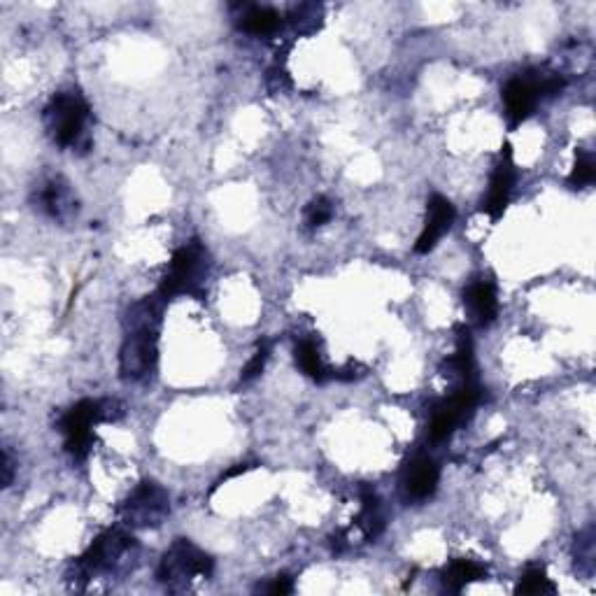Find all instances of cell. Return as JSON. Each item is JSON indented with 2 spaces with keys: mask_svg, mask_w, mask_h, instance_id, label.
Returning a JSON list of instances; mask_svg holds the SVG:
<instances>
[{
  "mask_svg": "<svg viewBox=\"0 0 596 596\" xmlns=\"http://www.w3.org/2000/svg\"><path fill=\"white\" fill-rule=\"evenodd\" d=\"M163 301L145 296L133 303L124 317V340L119 350V373L126 382H143L154 373L159 361Z\"/></svg>",
  "mask_w": 596,
  "mask_h": 596,
  "instance_id": "obj_1",
  "label": "cell"
},
{
  "mask_svg": "<svg viewBox=\"0 0 596 596\" xmlns=\"http://www.w3.org/2000/svg\"><path fill=\"white\" fill-rule=\"evenodd\" d=\"M42 122H45L47 136L61 149H82V152L89 149L91 108L80 91L68 89L54 94L42 112Z\"/></svg>",
  "mask_w": 596,
  "mask_h": 596,
  "instance_id": "obj_2",
  "label": "cell"
},
{
  "mask_svg": "<svg viewBox=\"0 0 596 596\" xmlns=\"http://www.w3.org/2000/svg\"><path fill=\"white\" fill-rule=\"evenodd\" d=\"M133 550H136V538H133L129 531H103V534L84 550V555L77 557L73 566H70L68 583L73 585L75 590H84L89 580H94V576L115 571L117 566L124 562V557L131 555Z\"/></svg>",
  "mask_w": 596,
  "mask_h": 596,
  "instance_id": "obj_3",
  "label": "cell"
},
{
  "mask_svg": "<svg viewBox=\"0 0 596 596\" xmlns=\"http://www.w3.org/2000/svg\"><path fill=\"white\" fill-rule=\"evenodd\" d=\"M210 273V252L201 240H189L187 245L177 247L166 275H163L159 296H203V285Z\"/></svg>",
  "mask_w": 596,
  "mask_h": 596,
  "instance_id": "obj_4",
  "label": "cell"
},
{
  "mask_svg": "<svg viewBox=\"0 0 596 596\" xmlns=\"http://www.w3.org/2000/svg\"><path fill=\"white\" fill-rule=\"evenodd\" d=\"M566 80L559 73H545V70H531L510 77L503 87V105H506V117L510 126H520L534 115L536 105L545 96H557L564 89Z\"/></svg>",
  "mask_w": 596,
  "mask_h": 596,
  "instance_id": "obj_5",
  "label": "cell"
},
{
  "mask_svg": "<svg viewBox=\"0 0 596 596\" xmlns=\"http://www.w3.org/2000/svg\"><path fill=\"white\" fill-rule=\"evenodd\" d=\"M119 415H122V410H119L117 401L84 399L75 403L59 422L63 441H66V452L75 459H87L91 445H94L96 424L117 420Z\"/></svg>",
  "mask_w": 596,
  "mask_h": 596,
  "instance_id": "obj_6",
  "label": "cell"
},
{
  "mask_svg": "<svg viewBox=\"0 0 596 596\" xmlns=\"http://www.w3.org/2000/svg\"><path fill=\"white\" fill-rule=\"evenodd\" d=\"M215 571V562L210 555L194 545L187 538H177L170 548L163 552L159 569H156V578L168 590H184L194 580H208Z\"/></svg>",
  "mask_w": 596,
  "mask_h": 596,
  "instance_id": "obj_7",
  "label": "cell"
},
{
  "mask_svg": "<svg viewBox=\"0 0 596 596\" xmlns=\"http://www.w3.org/2000/svg\"><path fill=\"white\" fill-rule=\"evenodd\" d=\"M480 401H482V387L478 378L459 382V385L454 387V392L441 403H436L434 413H431V422H429L431 441L434 443L447 441V438H450L461 424L471 420V415L475 413V408L480 406Z\"/></svg>",
  "mask_w": 596,
  "mask_h": 596,
  "instance_id": "obj_8",
  "label": "cell"
},
{
  "mask_svg": "<svg viewBox=\"0 0 596 596\" xmlns=\"http://www.w3.org/2000/svg\"><path fill=\"white\" fill-rule=\"evenodd\" d=\"M170 513L168 492L159 482L145 480L133 489L122 506H119V517L126 527L131 529H154L161 527Z\"/></svg>",
  "mask_w": 596,
  "mask_h": 596,
  "instance_id": "obj_9",
  "label": "cell"
},
{
  "mask_svg": "<svg viewBox=\"0 0 596 596\" xmlns=\"http://www.w3.org/2000/svg\"><path fill=\"white\" fill-rule=\"evenodd\" d=\"M517 173L513 163V147L508 143L501 147V159L496 163L492 180H489V191L487 196L482 198V212L492 219V222H499L506 212L510 203V194H513Z\"/></svg>",
  "mask_w": 596,
  "mask_h": 596,
  "instance_id": "obj_10",
  "label": "cell"
},
{
  "mask_svg": "<svg viewBox=\"0 0 596 596\" xmlns=\"http://www.w3.org/2000/svg\"><path fill=\"white\" fill-rule=\"evenodd\" d=\"M35 208L49 219H56V222H68L80 210V201H77L73 187L56 175L35 189Z\"/></svg>",
  "mask_w": 596,
  "mask_h": 596,
  "instance_id": "obj_11",
  "label": "cell"
},
{
  "mask_svg": "<svg viewBox=\"0 0 596 596\" xmlns=\"http://www.w3.org/2000/svg\"><path fill=\"white\" fill-rule=\"evenodd\" d=\"M454 215H457V212H454V205L447 201L445 196H441V194L431 196L427 203V219H424V229L415 243V252L429 254L431 250H434V247L438 245V240H441L445 233L450 231Z\"/></svg>",
  "mask_w": 596,
  "mask_h": 596,
  "instance_id": "obj_12",
  "label": "cell"
},
{
  "mask_svg": "<svg viewBox=\"0 0 596 596\" xmlns=\"http://www.w3.org/2000/svg\"><path fill=\"white\" fill-rule=\"evenodd\" d=\"M438 482H441V466L429 454H417L408 464L406 475H403L406 494L415 501H427L429 496H434Z\"/></svg>",
  "mask_w": 596,
  "mask_h": 596,
  "instance_id": "obj_13",
  "label": "cell"
},
{
  "mask_svg": "<svg viewBox=\"0 0 596 596\" xmlns=\"http://www.w3.org/2000/svg\"><path fill=\"white\" fill-rule=\"evenodd\" d=\"M464 305L471 310L475 324L489 326L499 315V298L496 287L489 280H475L464 289Z\"/></svg>",
  "mask_w": 596,
  "mask_h": 596,
  "instance_id": "obj_14",
  "label": "cell"
},
{
  "mask_svg": "<svg viewBox=\"0 0 596 596\" xmlns=\"http://www.w3.org/2000/svg\"><path fill=\"white\" fill-rule=\"evenodd\" d=\"M443 375L450 378L452 382H466L478 378L475 375V357H473V340L468 329H459L457 347H454V354L450 359L443 361Z\"/></svg>",
  "mask_w": 596,
  "mask_h": 596,
  "instance_id": "obj_15",
  "label": "cell"
},
{
  "mask_svg": "<svg viewBox=\"0 0 596 596\" xmlns=\"http://www.w3.org/2000/svg\"><path fill=\"white\" fill-rule=\"evenodd\" d=\"M238 14V26L243 28L245 33L252 35H273L275 31L282 28V14L273 7H261V5H243Z\"/></svg>",
  "mask_w": 596,
  "mask_h": 596,
  "instance_id": "obj_16",
  "label": "cell"
},
{
  "mask_svg": "<svg viewBox=\"0 0 596 596\" xmlns=\"http://www.w3.org/2000/svg\"><path fill=\"white\" fill-rule=\"evenodd\" d=\"M485 578H487V569L482 564L473 562V559H454V562L447 564L445 571L441 573L443 587L454 594H459L464 587Z\"/></svg>",
  "mask_w": 596,
  "mask_h": 596,
  "instance_id": "obj_17",
  "label": "cell"
},
{
  "mask_svg": "<svg viewBox=\"0 0 596 596\" xmlns=\"http://www.w3.org/2000/svg\"><path fill=\"white\" fill-rule=\"evenodd\" d=\"M357 527L361 529L366 541L378 538L385 531V513H382V503L373 489H361V513L357 517Z\"/></svg>",
  "mask_w": 596,
  "mask_h": 596,
  "instance_id": "obj_18",
  "label": "cell"
},
{
  "mask_svg": "<svg viewBox=\"0 0 596 596\" xmlns=\"http://www.w3.org/2000/svg\"><path fill=\"white\" fill-rule=\"evenodd\" d=\"M294 359L303 375H308L315 382H326L331 378V371L324 366L322 352H319V343L315 338H301L294 347Z\"/></svg>",
  "mask_w": 596,
  "mask_h": 596,
  "instance_id": "obj_19",
  "label": "cell"
},
{
  "mask_svg": "<svg viewBox=\"0 0 596 596\" xmlns=\"http://www.w3.org/2000/svg\"><path fill=\"white\" fill-rule=\"evenodd\" d=\"M557 587L552 580L548 578V573L545 569H529L524 576L520 578V583L515 587V594H522V596H536V594H555Z\"/></svg>",
  "mask_w": 596,
  "mask_h": 596,
  "instance_id": "obj_20",
  "label": "cell"
},
{
  "mask_svg": "<svg viewBox=\"0 0 596 596\" xmlns=\"http://www.w3.org/2000/svg\"><path fill=\"white\" fill-rule=\"evenodd\" d=\"M594 177H596L594 156L587 152V149H576V163H573L569 184L573 189H583V187H590Z\"/></svg>",
  "mask_w": 596,
  "mask_h": 596,
  "instance_id": "obj_21",
  "label": "cell"
},
{
  "mask_svg": "<svg viewBox=\"0 0 596 596\" xmlns=\"http://www.w3.org/2000/svg\"><path fill=\"white\" fill-rule=\"evenodd\" d=\"M331 217H333V203L326 196L312 198V201L308 203V208H305V212H303V222L310 231L329 224Z\"/></svg>",
  "mask_w": 596,
  "mask_h": 596,
  "instance_id": "obj_22",
  "label": "cell"
},
{
  "mask_svg": "<svg viewBox=\"0 0 596 596\" xmlns=\"http://www.w3.org/2000/svg\"><path fill=\"white\" fill-rule=\"evenodd\" d=\"M268 357H271V340H259L257 350H254V354H252V359L247 361L245 368H243V373H240V382H243V385H247V382L257 380L259 375L264 373Z\"/></svg>",
  "mask_w": 596,
  "mask_h": 596,
  "instance_id": "obj_23",
  "label": "cell"
},
{
  "mask_svg": "<svg viewBox=\"0 0 596 596\" xmlns=\"http://www.w3.org/2000/svg\"><path fill=\"white\" fill-rule=\"evenodd\" d=\"M319 19H322V7L319 5H298L294 10L292 24L298 33H312L319 28Z\"/></svg>",
  "mask_w": 596,
  "mask_h": 596,
  "instance_id": "obj_24",
  "label": "cell"
},
{
  "mask_svg": "<svg viewBox=\"0 0 596 596\" xmlns=\"http://www.w3.org/2000/svg\"><path fill=\"white\" fill-rule=\"evenodd\" d=\"M264 592L273 594V596H285V594H292L294 592V580L287 576V573H282V576H275L271 585L264 587Z\"/></svg>",
  "mask_w": 596,
  "mask_h": 596,
  "instance_id": "obj_25",
  "label": "cell"
},
{
  "mask_svg": "<svg viewBox=\"0 0 596 596\" xmlns=\"http://www.w3.org/2000/svg\"><path fill=\"white\" fill-rule=\"evenodd\" d=\"M250 468H252L250 464H240V466H236V468H231V471H226V473L222 475V478H219V482L215 485V489H217V487H222L226 480L236 478V475H240V473H247V471H250ZM215 489H212V492H215Z\"/></svg>",
  "mask_w": 596,
  "mask_h": 596,
  "instance_id": "obj_26",
  "label": "cell"
},
{
  "mask_svg": "<svg viewBox=\"0 0 596 596\" xmlns=\"http://www.w3.org/2000/svg\"><path fill=\"white\" fill-rule=\"evenodd\" d=\"M12 473H14V466H12L10 454L3 452V487L12 485Z\"/></svg>",
  "mask_w": 596,
  "mask_h": 596,
  "instance_id": "obj_27",
  "label": "cell"
}]
</instances>
